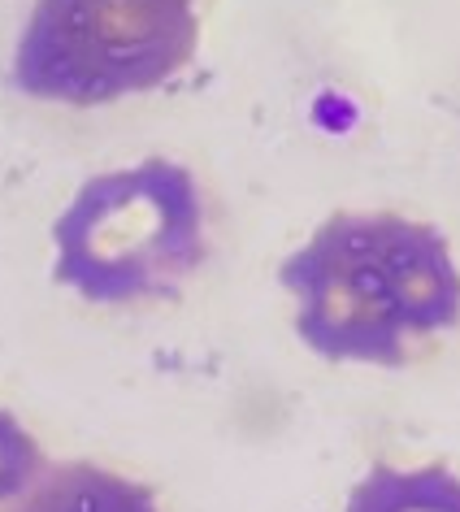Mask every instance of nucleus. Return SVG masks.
Masks as SVG:
<instances>
[{"label":"nucleus","instance_id":"nucleus-1","mask_svg":"<svg viewBox=\"0 0 460 512\" xmlns=\"http://www.w3.org/2000/svg\"><path fill=\"white\" fill-rule=\"evenodd\" d=\"M296 335L322 361L400 369L417 339L460 326V270L439 226L335 213L278 265Z\"/></svg>","mask_w":460,"mask_h":512},{"label":"nucleus","instance_id":"nucleus-2","mask_svg":"<svg viewBox=\"0 0 460 512\" xmlns=\"http://www.w3.org/2000/svg\"><path fill=\"white\" fill-rule=\"evenodd\" d=\"M53 248V278L87 304L178 296L209 256L196 174L148 157L87 178L53 222Z\"/></svg>","mask_w":460,"mask_h":512},{"label":"nucleus","instance_id":"nucleus-3","mask_svg":"<svg viewBox=\"0 0 460 512\" xmlns=\"http://www.w3.org/2000/svg\"><path fill=\"white\" fill-rule=\"evenodd\" d=\"M200 48V0H35L14 87L70 109L157 92Z\"/></svg>","mask_w":460,"mask_h":512},{"label":"nucleus","instance_id":"nucleus-4","mask_svg":"<svg viewBox=\"0 0 460 512\" xmlns=\"http://www.w3.org/2000/svg\"><path fill=\"white\" fill-rule=\"evenodd\" d=\"M31 512H161L157 491L92 460L48 465Z\"/></svg>","mask_w":460,"mask_h":512},{"label":"nucleus","instance_id":"nucleus-5","mask_svg":"<svg viewBox=\"0 0 460 512\" xmlns=\"http://www.w3.org/2000/svg\"><path fill=\"white\" fill-rule=\"evenodd\" d=\"M343 512H460V473L447 465H374L352 486Z\"/></svg>","mask_w":460,"mask_h":512},{"label":"nucleus","instance_id":"nucleus-6","mask_svg":"<svg viewBox=\"0 0 460 512\" xmlns=\"http://www.w3.org/2000/svg\"><path fill=\"white\" fill-rule=\"evenodd\" d=\"M53 460L14 413L0 408V512H31Z\"/></svg>","mask_w":460,"mask_h":512}]
</instances>
